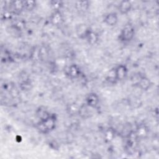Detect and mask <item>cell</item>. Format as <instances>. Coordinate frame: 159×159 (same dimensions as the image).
Returning <instances> with one entry per match:
<instances>
[{"mask_svg": "<svg viewBox=\"0 0 159 159\" xmlns=\"http://www.w3.org/2000/svg\"><path fill=\"white\" fill-rule=\"evenodd\" d=\"M56 117L54 114H50L45 119L40 120L37 124V129L42 133H48L53 130L55 127Z\"/></svg>", "mask_w": 159, "mask_h": 159, "instance_id": "6da1fadb", "label": "cell"}, {"mask_svg": "<svg viewBox=\"0 0 159 159\" xmlns=\"http://www.w3.org/2000/svg\"><path fill=\"white\" fill-rule=\"evenodd\" d=\"M134 34V27L130 24H127L122 28L119 35V39L123 42H129L133 39Z\"/></svg>", "mask_w": 159, "mask_h": 159, "instance_id": "7a4b0ae2", "label": "cell"}, {"mask_svg": "<svg viewBox=\"0 0 159 159\" xmlns=\"http://www.w3.org/2000/svg\"><path fill=\"white\" fill-rule=\"evenodd\" d=\"M127 69L125 66L123 65H120L117 66L114 71V75L115 79L117 81L123 80L127 76Z\"/></svg>", "mask_w": 159, "mask_h": 159, "instance_id": "3957f363", "label": "cell"}, {"mask_svg": "<svg viewBox=\"0 0 159 159\" xmlns=\"http://www.w3.org/2000/svg\"><path fill=\"white\" fill-rule=\"evenodd\" d=\"M99 101L98 96L94 93L89 94L86 98L87 105L91 107H96L99 103Z\"/></svg>", "mask_w": 159, "mask_h": 159, "instance_id": "277c9868", "label": "cell"}, {"mask_svg": "<svg viewBox=\"0 0 159 159\" xmlns=\"http://www.w3.org/2000/svg\"><path fill=\"white\" fill-rule=\"evenodd\" d=\"M117 20H118L117 16L116 13H114V12H111L107 14L104 19V22L109 26L115 25L117 22Z\"/></svg>", "mask_w": 159, "mask_h": 159, "instance_id": "5b68a950", "label": "cell"}, {"mask_svg": "<svg viewBox=\"0 0 159 159\" xmlns=\"http://www.w3.org/2000/svg\"><path fill=\"white\" fill-rule=\"evenodd\" d=\"M132 3L129 1H122L119 5V10L121 14L128 13L132 8Z\"/></svg>", "mask_w": 159, "mask_h": 159, "instance_id": "8992f818", "label": "cell"}, {"mask_svg": "<svg viewBox=\"0 0 159 159\" xmlns=\"http://www.w3.org/2000/svg\"><path fill=\"white\" fill-rule=\"evenodd\" d=\"M67 74L71 78H76L80 75V70L76 65H72L68 67Z\"/></svg>", "mask_w": 159, "mask_h": 159, "instance_id": "52a82bcc", "label": "cell"}, {"mask_svg": "<svg viewBox=\"0 0 159 159\" xmlns=\"http://www.w3.org/2000/svg\"><path fill=\"white\" fill-rule=\"evenodd\" d=\"M52 23L55 25H59L63 21L62 16L59 11H55L51 16Z\"/></svg>", "mask_w": 159, "mask_h": 159, "instance_id": "ba28073f", "label": "cell"}, {"mask_svg": "<svg viewBox=\"0 0 159 159\" xmlns=\"http://www.w3.org/2000/svg\"><path fill=\"white\" fill-rule=\"evenodd\" d=\"M78 36L81 38H86L89 32L91 31L89 28L86 25L81 24L78 26V28L76 30Z\"/></svg>", "mask_w": 159, "mask_h": 159, "instance_id": "9c48e42d", "label": "cell"}, {"mask_svg": "<svg viewBox=\"0 0 159 159\" xmlns=\"http://www.w3.org/2000/svg\"><path fill=\"white\" fill-rule=\"evenodd\" d=\"M137 84L143 90H147L150 86V80L145 76H140L137 81Z\"/></svg>", "mask_w": 159, "mask_h": 159, "instance_id": "30bf717a", "label": "cell"}, {"mask_svg": "<svg viewBox=\"0 0 159 159\" xmlns=\"http://www.w3.org/2000/svg\"><path fill=\"white\" fill-rule=\"evenodd\" d=\"M86 39H87L89 43L93 45L97 42L98 40V36L95 32L91 30L86 36Z\"/></svg>", "mask_w": 159, "mask_h": 159, "instance_id": "8fae6325", "label": "cell"}, {"mask_svg": "<svg viewBox=\"0 0 159 159\" xmlns=\"http://www.w3.org/2000/svg\"><path fill=\"white\" fill-rule=\"evenodd\" d=\"M12 6L15 11L20 12L23 9H24V1H15L12 2Z\"/></svg>", "mask_w": 159, "mask_h": 159, "instance_id": "7c38bea8", "label": "cell"}, {"mask_svg": "<svg viewBox=\"0 0 159 159\" xmlns=\"http://www.w3.org/2000/svg\"><path fill=\"white\" fill-rule=\"evenodd\" d=\"M35 5H36L35 1H24V8L29 10V11L32 10L35 7Z\"/></svg>", "mask_w": 159, "mask_h": 159, "instance_id": "4fadbf2b", "label": "cell"}, {"mask_svg": "<svg viewBox=\"0 0 159 159\" xmlns=\"http://www.w3.org/2000/svg\"><path fill=\"white\" fill-rule=\"evenodd\" d=\"M88 1H78L77 2L76 6L78 7V9L80 11H86L88 7Z\"/></svg>", "mask_w": 159, "mask_h": 159, "instance_id": "5bb4252c", "label": "cell"}, {"mask_svg": "<svg viewBox=\"0 0 159 159\" xmlns=\"http://www.w3.org/2000/svg\"><path fill=\"white\" fill-rule=\"evenodd\" d=\"M52 6L54 9V11H59L62 4L61 1H52Z\"/></svg>", "mask_w": 159, "mask_h": 159, "instance_id": "9a60e30c", "label": "cell"}]
</instances>
